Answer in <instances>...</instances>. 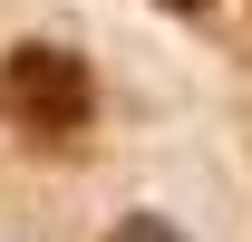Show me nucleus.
<instances>
[{"instance_id": "f257e3e1", "label": "nucleus", "mask_w": 252, "mask_h": 242, "mask_svg": "<svg viewBox=\"0 0 252 242\" xmlns=\"http://www.w3.org/2000/svg\"><path fill=\"white\" fill-rule=\"evenodd\" d=\"M0 117L20 126L30 146H78L88 136V117H97V78H88V59L78 49H59V39H20L10 59H0Z\"/></svg>"}, {"instance_id": "f03ea898", "label": "nucleus", "mask_w": 252, "mask_h": 242, "mask_svg": "<svg viewBox=\"0 0 252 242\" xmlns=\"http://www.w3.org/2000/svg\"><path fill=\"white\" fill-rule=\"evenodd\" d=\"M107 242H185V233H175L165 213H126V223H117V233H107Z\"/></svg>"}, {"instance_id": "7ed1b4c3", "label": "nucleus", "mask_w": 252, "mask_h": 242, "mask_svg": "<svg viewBox=\"0 0 252 242\" xmlns=\"http://www.w3.org/2000/svg\"><path fill=\"white\" fill-rule=\"evenodd\" d=\"M165 10H214V0H165Z\"/></svg>"}]
</instances>
